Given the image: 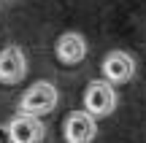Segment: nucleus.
Here are the masks:
<instances>
[{
	"label": "nucleus",
	"mask_w": 146,
	"mask_h": 143,
	"mask_svg": "<svg viewBox=\"0 0 146 143\" xmlns=\"http://www.w3.org/2000/svg\"><path fill=\"white\" fill-rule=\"evenodd\" d=\"M60 103V92L52 81H35L33 86H27V92L19 97V113L27 116H46L57 108Z\"/></svg>",
	"instance_id": "obj_1"
},
{
	"label": "nucleus",
	"mask_w": 146,
	"mask_h": 143,
	"mask_svg": "<svg viewBox=\"0 0 146 143\" xmlns=\"http://www.w3.org/2000/svg\"><path fill=\"white\" fill-rule=\"evenodd\" d=\"M114 108H116V92L108 81H92L84 89V111L92 113L95 119L114 113Z\"/></svg>",
	"instance_id": "obj_2"
},
{
	"label": "nucleus",
	"mask_w": 146,
	"mask_h": 143,
	"mask_svg": "<svg viewBox=\"0 0 146 143\" xmlns=\"http://www.w3.org/2000/svg\"><path fill=\"white\" fill-rule=\"evenodd\" d=\"M98 135V122L87 111H70L62 119V138L65 143H92Z\"/></svg>",
	"instance_id": "obj_3"
},
{
	"label": "nucleus",
	"mask_w": 146,
	"mask_h": 143,
	"mask_svg": "<svg viewBox=\"0 0 146 143\" xmlns=\"http://www.w3.org/2000/svg\"><path fill=\"white\" fill-rule=\"evenodd\" d=\"M100 73H103V78L108 84H127L135 76V59L127 51H122V49H114V51H108L103 57Z\"/></svg>",
	"instance_id": "obj_4"
},
{
	"label": "nucleus",
	"mask_w": 146,
	"mask_h": 143,
	"mask_svg": "<svg viewBox=\"0 0 146 143\" xmlns=\"http://www.w3.org/2000/svg\"><path fill=\"white\" fill-rule=\"evenodd\" d=\"M8 143H41L46 135V127L38 116H27V113H16L8 122Z\"/></svg>",
	"instance_id": "obj_5"
},
{
	"label": "nucleus",
	"mask_w": 146,
	"mask_h": 143,
	"mask_svg": "<svg viewBox=\"0 0 146 143\" xmlns=\"http://www.w3.org/2000/svg\"><path fill=\"white\" fill-rule=\"evenodd\" d=\"M27 76V57L22 46H5L0 49V84H19Z\"/></svg>",
	"instance_id": "obj_6"
},
{
	"label": "nucleus",
	"mask_w": 146,
	"mask_h": 143,
	"mask_svg": "<svg viewBox=\"0 0 146 143\" xmlns=\"http://www.w3.org/2000/svg\"><path fill=\"white\" fill-rule=\"evenodd\" d=\"M54 54H57V59L62 65H78L87 57V41H84L81 32H62L57 38Z\"/></svg>",
	"instance_id": "obj_7"
},
{
	"label": "nucleus",
	"mask_w": 146,
	"mask_h": 143,
	"mask_svg": "<svg viewBox=\"0 0 146 143\" xmlns=\"http://www.w3.org/2000/svg\"><path fill=\"white\" fill-rule=\"evenodd\" d=\"M3 138L8 140V130H0V143H3Z\"/></svg>",
	"instance_id": "obj_8"
}]
</instances>
